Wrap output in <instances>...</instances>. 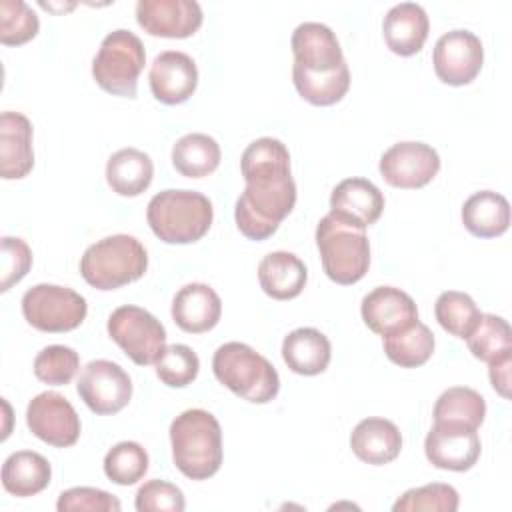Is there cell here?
Listing matches in <instances>:
<instances>
[{
    "instance_id": "1",
    "label": "cell",
    "mask_w": 512,
    "mask_h": 512,
    "mask_svg": "<svg viewBox=\"0 0 512 512\" xmlns=\"http://www.w3.org/2000/svg\"><path fill=\"white\" fill-rule=\"evenodd\" d=\"M240 170L246 188L236 200V226L248 240H266L296 204L290 152L276 138H258L242 152Z\"/></svg>"
},
{
    "instance_id": "2",
    "label": "cell",
    "mask_w": 512,
    "mask_h": 512,
    "mask_svg": "<svg viewBox=\"0 0 512 512\" xmlns=\"http://www.w3.org/2000/svg\"><path fill=\"white\" fill-rule=\"evenodd\" d=\"M174 466L190 480H208L222 466V430L214 414L190 408L170 424Z\"/></svg>"
},
{
    "instance_id": "3",
    "label": "cell",
    "mask_w": 512,
    "mask_h": 512,
    "mask_svg": "<svg viewBox=\"0 0 512 512\" xmlns=\"http://www.w3.org/2000/svg\"><path fill=\"white\" fill-rule=\"evenodd\" d=\"M212 202L196 190H162L148 202L150 230L166 244L198 242L212 226Z\"/></svg>"
},
{
    "instance_id": "4",
    "label": "cell",
    "mask_w": 512,
    "mask_h": 512,
    "mask_svg": "<svg viewBox=\"0 0 512 512\" xmlns=\"http://www.w3.org/2000/svg\"><path fill=\"white\" fill-rule=\"evenodd\" d=\"M212 370L220 384L252 404H266L280 390L276 368L244 342L222 344L214 352Z\"/></svg>"
},
{
    "instance_id": "5",
    "label": "cell",
    "mask_w": 512,
    "mask_h": 512,
    "mask_svg": "<svg viewBox=\"0 0 512 512\" xmlns=\"http://www.w3.org/2000/svg\"><path fill=\"white\" fill-rule=\"evenodd\" d=\"M146 268V248L128 234L106 236L88 246L80 258V274L96 290H116L136 282Z\"/></svg>"
},
{
    "instance_id": "6",
    "label": "cell",
    "mask_w": 512,
    "mask_h": 512,
    "mask_svg": "<svg viewBox=\"0 0 512 512\" xmlns=\"http://www.w3.org/2000/svg\"><path fill=\"white\" fill-rule=\"evenodd\" d=\"M316 246L326 276L342 286L362 280L370 266V242L364 230L326 214L316 226Z\"/></svg>"
},
{
    "instance_id": "7",
    "label": "cell",
    "mask_w": 512,
    "mask_h": 512,
    "mask_svg": "<svg viewBox=\"0 0 512 512\" xmlns=\"http://www.w3.org/2000/svg\"><path fill=\"white\" fill-rule=\"evenodd\" d=\"M144 64L146 50L142 40L134 32L118 28L104 36L92 60V76L104 92L134 98Z\"/></svg>"
},
{
    "instance_id": "8",
    "label": "cell",
    "mask_w": 512,
    "mask_h": 512,
    "mask_svg": "<svg viewBox=\"0 0 512 512\" xmlns=\"http://www.w3.org/2000/svg\"><path fill=\"white\" fill-rule=\"evenodd\" d=\"M86 312V298L68 286L36 284L22 296L26 322L40 332H70L84 322Z\"/></svg>"
},
{
    "instance_id": "9",
    "label": "cell",
    "mask_w": 512,
    "mask_h": 512,
    "mask_svg": "<svg viewBox=\"0 0 512 512\" xmlns=\"http://www.w3.org/2000/svg\"><path fill=\"white\" fill-rule=\"evenodd\" d=\"M108 336L138 366H150L166 346V330L156 316L140 306H120L108 318Z\"/></svg>"
},
{
    "instance_id": "10",
    "label": "cell",
    "mask_w": 512,
    "mask_h": 512,
    "mask_svg": "<svg viewBox=\"0 0 512 512\" xmlns=\"http://www.w3.org/2000/svg\"><path fill=\"white\" fill-rule=\"evenodd\" d=\"M76 390L94 414L108 416L128 406L132 398V380L120 364L112 360H92L82 370Z\"/></svg>"
},
{
    "instance_id": "11",
    "label": "cell",
    "mask_w": 512,
    "mask_h": 512,
    "mask_svg": "<svg viewBox=\"0 0 512 512\" xmlns=\"http://www.w3.org/2000/svg\"><path fill=\"white\" fill-rule=\"evenodd\" d=\"M462 422H434L424 440V452L432 466L440 470L466 472L480 458V436Z\"/></svg>"
},
{
    "instance_id": "12",
    "label": "cell",
    "mask_w": 512,
    "mask_h": 512,
    "mask_svg": "<svg viewBox=\"0 0 512 512\" xmlns=\"http://www.w3.org/2000/svg\"><path fill=\"white\" fill-rule=\"evenodd\" d=\"M432 64L436 76L450 86L470 84L482 70L484 48L480 38L470 30H452L438 38Z\"/></svg>"
},
{
    "instance_id": "13",
    "label": "cell",
    "mask_w": 512,
    "mask_h": 512,
    "mask_svg": "<svg viewBox=\"0 0 512 512\" xmlns=\"http://www.w3.org/2000/svg\"><path fill=\"white\" fill-rule=\"evenodd\" d=\"M26 424L36 438L56 448H68L80 438V416L58 392L34 396L26 408Z\"/></svg>"
},
{
    "instance_id": "14",
    "label": "cell",
    "mask_w": 512,
    "mask_h": 512,
    "mask_svg": "<svg viewBox=\"0 0 512 512\" xmlns=\"http://www.w3.org/2000/svg\"><path fill=\"white\" fill-rule=\"evenodd\" d=\"M378 168L390 186L414 190L432 182L440 170V156L424 142H398L382 154Z\"/></svg>"
},
{
    "instance_id": "15",
    "label": "cell",
    "mask_w": 512,
    "mask_h": 512,
    "mask_svg": "<svg viewBox=\"0 0 512 512\" xmlns=\"http://www.w3.org/2000/svg\"><path fill=\"white\" fill-rule=\"evenodd\" d=\"M136 20L150 36L188 38L202 26L204 16L194 0H140Z\"/></svg>"
},
{
    "instance_id": "16",
    "label": "cell",
    "mask_w": 512,
    "mask_h": 512,
    "mask_svg": "<svg viewBox=\"0 0 512 512\" xmlns=\"http://www.w3.org/2000/svg\"><path fill=\"white\" fill-rule=\"evenodd\" d=\"M384 212V194L366 178H346L330 194V212L336 220L366 230Z\"/></svg>"
},
{
    "instance_id": "17",
    "label": "cell",
    "mask_w": 512,
    "mask_h": 512,
    "mask_svg": "<svg viewBox=\"0 0 512 512\" xmlns=\"http://www.w3.org/2000/svg\"><path fill=\"white\" fill-rule=\"evenodd\" d=\"M150 90L152 96L168 106L186 102L198 86L196 62L178 50L160 52L150 66Z\"/></svg>"
},
{
    "instance_id": "18",
    "label": "cell",
    "mask_w": 512,
    "mask_h": 512,
    "mask_svg": "<svg viewBox=\"0 0 512 512\" xmlns=\"http://www.w3.org/2000/svg\"><path fill=\"white\" fill-rule=\"evenodd\" d=\"M364 324L380 336L400 332L418 320V308L410 294L394 286H378L362 298Z\"/></svg>"
},
{
    "instance_id": "19",
    "label": "cell",
    "mask_w": 512,
    "mask_h": 512,
    "mask_svg": "<svg viewBox=\"0 0 512 512\" xmlns=\"http://www.w3.org/2000/svg\"><path fill=\"white\" fill-rule=\"evenodd\" d=\"M290 46L294 66L308 72H332L346 62L336 34L320 22H304L296 26Z\"/></svg>"
},
{
    "instance_id": "20",
    "label": "cell",
    "mask_w": 512,
    "mask_h": 512,
    "mask_svg": "<svg viewBox=\"0 0 512 512\" xmlns=\"http://www.w3.org/2000/svg\"><path fill=\"white\" fill-rule=\"evenodd\" d=\"M34 166L32 122L20 112H2L0 116V176L18 180L28 176Z\"/></svg>"
},
{
    "instance_id": "21",
    "label": "cell",
    "mask_w": 512,
    "mask_h": 512,
    "mask_svg": "<svg viewBox=\"0 0 512 512\" xmlns=\"http://www.w3.org/2000/svg\"><path fill=\"white\" fill-rule=\"evenodd\" d=\"M222 314L220 296L212 286L192 282L182 286L172 300V318L176 326L188 334L212 330Z\"/></svg>"
},
{
    "instance_id": "22",
    "label": "cell",
    "mask_w": 512,
    "mask_h": 512,
    "mask_svg": "<svg viewBox=\"0 0 512 512\" xmlns=\"http://www.w3.org/2000/svg\"><path fill=\"white\" fill-rule=\"evenodd\" d=\"M428 30V14L416 2L392 6L382 22L384 42L398 56H412L420 52L428 38Z\"/></svg>"
},
{
    "instance_id": "23",
    "label": "cell",
    "mask_w": 512,
    "mask_h": 512,
    "mask_svg": "<svg viewBox=\"0 0 512 512\" xmlns=\"http://www.w3.org/2000/svg\"><path fill=\"white\" fill-rule=\"evenodd\" d=\"M350 448L358 460L382 466L398 458L402 434L398 426L386 418H364L350 434Z\"/></svg>"
},
{
    "instance_id": "24",
    "label": "cell",
    "mask_w": 512,
    "mask_h": 512,
    "mask_svg": "<svg viewBox=\"0 0 512 512\" xmlns=\"http://www.w3.org/2000/svg\"><path fill=\"white\" fill-rule=\"evenodd\" d=\"M308 280L304 262L292 252H270L258 264V282L264 294L274 300L296 298Z\"/></svg>"
},
{
    "instance_id": "25",
    "label": "cell",
    "mask_w": 512,
    "mask_h": 512,
    "mask_svg": "<svg viewBox=\"0 0 512 512\" xmlns=\"http://www.w3.org/2000/svg\"><path fill=\"white\" fill-rule=\"evenodd\" d=\"M330 356V340L316 328H296L288 336H284L282 358L294 374H322L330 364Z\"/></svg>"
},
{
    "instance_id": "26",
    "label": "cell",
    "mask_w": 512,
    "mask_h": 512,
    "mask_svg": "<svg viewBox=\"0 0 512 512\" xmlns=\"http://www.w3.org/2000/svg\"><path fill=\"white\" fill-rule=\"evenodd\" d=\"M52 478L50 462L32 450H18L4 460L2 486L16 498H28L42 492Z\"/></svg>"
},
{
    "instance_id": "27",
    "label": "cell",
    "mask_w": 512,
    "mask_h": 512,
    "mask_svg": "<svg viewBox=\"0 0 512 512\" xmlns=\"http://www.w3.org/2000/svg\"><path fill=\"white\" fill-rule=\"evenodd\" d=\"M462 224L476 238L502 236L510 226V204L498 192H476L462 206Z\"/></svg>"
},
{
    "instance_id": "28",
    "label": "cell",
    "mask_w": 512,
    "mask_h": 512,
    "mask_svg": "<svg viewBox=\"0 0 512 512\" xmlns=\"http://www.w3.org/2000/svg\"><path fill=\"white\" fill-rule=\"evenodd\" d=\"M154 176V164L150 156L138 148H122L114 152L106 162V182L120 196L142 194Z\"/></svg>"
},
{
    "instance_id": "29",
    "label": "cell",
    "mask_w": 512,
    "mask_h": 512,
    "mask_svg": "<svg viewBox=\"0 0 512 512\" xmlns=\"http://www.w3.org/2000/svg\"><path fill=\"white\" fill-rule=\"evenodd\" d=\"M218 142L202 132H192L176 140L172 146V164L186 178H204L220 164Z\"/></svg>"
},
{
    "instance_id": "30",
    "label": "cell",
    "mask_w": 512,
    "mask_h": 512,
    "mask_svg": "<svg viewBox=\"0 0 512 512\" xmlns=\"http://www.w3.org/2000/svg\"><path fill=\"white\" fill-rule=\"evenodd\" d=\"M434 344L432 330L420 320L400 332L382 336V346L388 360L400 368H418L426 364L434 352Z\"/></svg>"
},
{
    "instance_id": "31",
    "label": "cell",
    "mask_w": 512,
    "mask_h": 512,
    "mask_svg": "<svg viewBox=\"0 0 512 512\" xmlns=\"http://www.w3.org/2000/svg\"><path fill=\"white\" fill-rule=\"evenodd\" d=\"M292 80L306 102L314 106H332L346 96L350 88V70L346 62L332 72H308L292 66Z\"/></svg>"
},
{
    "instance_id": "32",
    "label": "cell",
    "mask_w": 512,
    "mask_h": 512,
    "mask_svg": "<svg viewBox=\"0 0 512 512\" xmlns=\"http://www.w3.org/2000/svg\"><path fill=\"white\" fill-rule=\"evenodd\" d=\"M472 356L482 362H496L512 356V332L504 318L482 314L474 330L464 338Z\"/></svg>"
},
{
    "instance_id": "33",
    "label": "cell",
    "mask_w": 512,
    "mask_h": 512,
    "mask_svg": "<svg viewBox=\"0 0 512 512\" xmlns=\"http://www.w3.org/2000/svg\"><path fill=\"white\" fill-rule=\"evenodd\" d=\"M486 416L484 398L466 386L444 390L434 404V422H462L478 428Z\"/></svg>"
},
{
    "instance_id": "34",
    "label": "cell",
    "mask_w": 512,
    "mask_h": 512,
    "mask_svg": "<svg viewBox=\"0 0 512 512\" xmlns=\"http://www.w3.org/2000/svg\"><path fill=\"white\" fill-rule=\"evenodd\" d=\"M434 316L448 334L464 340L478 324L482 312L468 294L458 290H446L438 296L434 304Z\"/></svg>"
},
{
    "instance_id": "35",
    "label": "cell",
    "mask_w": 512,
    "mask_h": 512,
    "mask_svg": "<svg viewBox=\"0 0 512 512\" xmlns=\"http://www.w3.org/2000/svg\"><path fill=\"white\" fill-rule=\"evenodd\" d=\"M148 472V452L138 442H118L104 456V474L120 486L136 484Z\"/></svg>"
},
{
    "instance_id": "36",
    "label": "cell",
    "mask_w": 512,
    "mask_h": 512,
    "mask_svg": "<svg viewBox=\"0 0 512 512\" xmlns=\"http://www.w3.org/2000/svg\"><path fill=\"white\" fill-rule=\"evenodd\" d=\"M154 366H156V376L160 378L162 384L170 388H184L196 380L200 370V360L190 346L170 344V346H164Z\"/></svg>"
},
{
    "instance_id": "37",
    "label": "cell",
    "mask_w": 512,
    "mask_h": 512,
    "mask_svg": "<svg viewBox=\"0 0 512 512\" xmlns=\"http://www.w3.org/2000/svg\"><path fill=\"white\" fill-rule=\"evenodd\" d=\"M80 368V356L74 348L52 344L38 352L34 358V374L40 382L50 386H66L72 382Z\"/></svg>"
},
{
    "instance_id": "38",
    "label": "cell",
    "mask_w": 512,
    "mask_h": 512,
    "mask_svg": "<svg viewBox=\"0 0 512 512\" xmlns=\"http://www.w3.org/2000/svg\"><path fill=\"white\" fill-rule=\"evenodd\" d=\"M460 496L450 484H426L406 490L392 506L394 512H454L458 510Z\"/></svg>"
},
{
    "instance_id": "39",
    "label": "cell",
    "mask_w": 512,
    "mask_h": 512,
    "mask_svg": "<svg viewBox=\"0 0 512 512\" xmlns=\"http://www.w3.org/2000/svg\"><path fill=\"white\" fill-rule=\"evenodd\" d=\"M40 22L36 12L22 0L0 2V42L20 46L38 34Z\"/></svg>"
},
{
    "instance_id": "40",
    "label": "cell",
    "mask_w": 512,
    "mask_h": 512,
    "mask_svg": "<svg viewBox=\"0 0 512 512\" xmlns=\"http://www.w3.org/2000/svg\"><path fill=\"white\" fill-rule=\"evenodd\" d=\"M134 506L138 512H182L186 500L176 484L154 478L138 488Z\"/></svg>"
},
{
    "instance_id": "41",
    "label": "cell",
    "mask_w": 512,
    "mask_h": 512,
    "mask_svg": "<svg viewBox=\"0 0 512 512\" xmlns=\"http://www.w3.org/2000/svg\"><path fill=\"white\" fill-rule=\"evenodd\" d=\"M58 512H118L120 500L106 490L90 486H74L64 490L56 502Z\"/></svg>"
},
{
    "instance_id": "42",
    "label": "cell",
    "mask_w": 512,
    "mask_h": 512,
    "mask_svg": "<svg viewBox=\"0 0 512 512\" xmlns=\"http://www.w3.org/2000/svg\"><path fill=\"white\" fill-rule=\"evenodd\" d=\"M32 266V250L22 238H2V278L0 290L6 292L18 284Z\"/></svg>"
},
{
    "instance_id": "43",
    "label": "cell",
    "mask_w": 512,
    "mask_h": 512,
    "mask_svg": "<svg viewBox=\"0 0 512 512\" xmlns=\"http://www.w3.org/2000/svg\"><path fill=\"white\" fill-rule=\"evenodd\" d=\"M488 376H490V384L492 388L502 396L508 398L510 396V366H512V356H504L496 362L488 364Z\"/></svg>"
}]
</instances>
